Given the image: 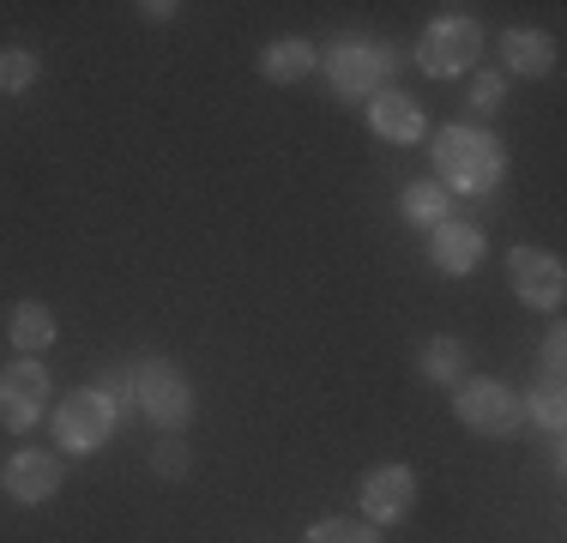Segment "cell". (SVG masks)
<instances>
[{"mask_svg":"<svg viewBox=\"0 0 567 543\" xmlns=\"http://www.w3.org/2000/svg\"><path fill=\"white\" fill-rule=\"evenodd\" d=\"M435 182L447 194H495L507 175V152L489 127H471V121H453V127H435Z\"/></svg>","mask_w":567,"mask_h":543,"instance_id":"6da1fadb","label":"cell"},{"mask_svg":"<svg viewBox=\"0 0 567 543\" xmlns=\"http://www.w3.org/2000/svg\"><path fill=\"white\" fill-rule=\"evenodd\" d=\"M103 392H110V399H133L164 434H182L187 423H194V411H199L194 380L175 369V362H164V357H145V362H133V369L110 375Z\"/></svg>","mask_w":567,"mask_h":543,"instance_id":"7a4b0ae2","label":"cell"},{"mask_svg":"<svg viewBox=\"0 0 567 543\" xmlns=\"http://www.w3.org/2000/svg\"><path fill=\"white\" fill-rule=\"evenodd\" d=\"M453 417L471 434H489V441H507V434L525 429V399L495 375H465L453 387Z\"/></svg>","mask_w":567,"mask_h":543,"instance_id":"3957f363","label":"cell"},{"mask_svg":"<svg viewBox=\"0 0 567 543\" xmlns=\"http://www.w3.org/2000/svg\"><path fill=\"white\" fill-rule=\"evenodd\" d=\"M320 66H327L332 91L350 103H369L374 91H393V49L374 43V37H344V43H332L320 54Z\"/></svg>","mask_w":567,"mask_h":543,"instance_id":"277c9868","label":"cell"},{"mask_svg":"<svg viewBox=\"0 0 567 543\" xmlns=\"http://www.w3.org/2000/svg\"><path fill=\"white\" fill-rule=\"evenodd\" d=\"M121 423V404L110 399L103 387H79L66 392V399L55 404V447L61 453H97V447H110V434Z\"/></svg>","mask_w":567,"mask_h":543,"instance_id":"5b68a950","label":"cell"},{"mask_svg":"<svg viewBox=\"0 0 567 543\" xmlns=\"http://www.w3.org/2000/svg\"><path fill=\"white\" fill-rule=\"evenodd\" d=\"M483 54V24L465 19V12H453V19H435L423 37H416V66H423L429 79H458L471 73V61Z\"/></svg>","mask_w":567,"mask_h":543,"instance_id":"8992f818","label":"cell"},{"mask_svg":"<svg viewBox=\"0 0 567 543\" xmlns=\"http://www.w3.org/2000/svg\"><path fill=\"white\" fill-rule=\"evenodd\" d=\"M49 417V369L43 357H12L0 369V429L31 434Z\"/></svg>","mask_w":567,"mask_h":543,"instance_id":"52a82bcc","label":"cell"},{"mask_svg":"<svg viewBox=\"0 0 567 543\" xmlns=\"http://www.w3.org/2000/svg\"><path fill=\"white\" fill-rule=\"evenodd\" d=\"M357 508H362V520H369L374 532L411 520V508H416V471L399 465V459L369 465V471H362V483H357Z\"/></svg>","mask_w":567,"mask_h":543,"instance_id":"ba28073f","label":"cell"},{"mask_svg":"<svg viewBox=\"0 0 567 543\" xmlns=\"http://www.w3.org/2000/svg\"><path fill=\"white\" fill-rule=\"evenodd\" d=\"M507 284H513V296H519L525 308H544V315H556L561 308V296H567V272L556 254H544V248H513L507 254Z\"/></svg>","mask_w":567,"mask_h":543,"instance_id":"9c48e42d","label":"cell"},{"mask_svg":"<svg viewBox=\"0 0 567 543\" xmlns=\"http://www.w3.org/2000/svg\"><path fill=\"white\" fill-rule=\"evenodd\" d=\"M483 254H489V242H483V224H471V217H447V224L429 229V266L441 278H471Z\"/></svg>","mask_w":567,"mask_h":543,"instance_id":"30bf717a","label":"cell"},{"mask_svg":"<svg viewBox=\"0 0 567 543\" xmlns=\"http://www.w3.org/2000/svg\"><path fill=\"white\" fill-rule=\"evenodd\" d=\"M369 133L386 145H423L429 140V115L411 91H374L369 98Z\"/></svg>","mask_w":567,"mask_h":543,"instance_id":"8fae6325","label":"cell"},{"mask_svg":"<svg viewBox=\"0 0 567 543\" xmlns=\"http://www.w3.org/2000/svg\"><path fill=\"white\" fill-rule=\"evenodd\" d=\"M0 483H7V495L19 501V508H43V501L61 495V459H55V453H37V447H24V453L7 459Z\"/></svg>","mask_w":567,"mask_h":543,"instance_id":"7c38bea8","label":"cell"},{"mask_svg":"<svg viewBox=\"0 0 567 543\" xmlns=\"http://www.w3.org/2000/svg\"><path fill=\"white\" fill-rule=\"evenodd\" d=\"M502 61L513 79H544V73H556V37L532 31V24H513V31H502Z\"/></svg>","mask_w":567,"mask_h":543,"instance_id":"4fadbf2b","label":"cell"},{"mask_svg":"<svg viewBox=\"0 0 567 543\" xmlns=\"http://www.w3.org/2000/svg\"><path fill=\"white\" fill-rule=\"evenodd\" d=\"M315 66H320V49L308 43V37H272V43L260 49V79L266 85H302Z\"/></svg>","mask_w":567,"mask_h":543,"instance_id":"5bb4252c","label":"cell"},{"mask_svg":"<svg viewBox=\"0 0 567 543\" xmlns=\"http://www.w3.org/2000/svg\"><path fill=\"white\" fill-rule=\"evenodd\" d=\"M61 338V320L49 315V303H19L7 320V345L19 350V357H43L49 345Z\"/></svg>","mask_w":567,"mask_h":543,"instance_id":"9a60e30c","label":"cell"},{"mask_svg":"<svg viewBox=\"0 0 567 543\" xmlns=\"http://www.w3.org/2000/svg\"><path fill=\"white\" fill-rule=\"evenodd\" d=\"M416 369H423V380H435V387H458V380L471 375V357L453 332H435L423 345V357H416Z\"/></svg>","mask_w":567,"mask_h":543,"instance_id":"2e32d148","label":"cell"},{"mask_svg":"<svg viewBox=\"0 0 567 543\" xmlns=\"http://www.w3.org/2000/svg\"><path fill=\"white\" fill-rule=\"evenodd\" d=\"M399 212H404V224H416V229H435V224H447L453 217V194L429 175V182H411L399 194Z\"/></svg>","mask_w":567,"mask_h":543,"instance_id":"e0dca14e","label":"cell"},{"mask_svg":"<svg viewBox=\"0 0 567 543\" xmlns=\"http://www.w3.org/2000/svg\"><path fill=\"white\" fill-rule=\"evenodd\" d=\"M43 79V61L31 49H0V98H24Z\"/></svg>","mask_w":567,"mask_h":543,"instance_id":"ac0fdd59","label":"cell"},{"mask_svg":"<svg viewBox=\"0 0 567 543\" xmlns=\"http://www.w3.org/2000/svg\"><path fill=\"white\" fill-rule=\"evenodd\" d=\"M302 543H381V532L369 520H315Z\"/></svg>","mask_w":567,"mask_h":543,"instance_id":"d6986e66","label":"cell"},{"mask_svg":"<svg viewBox=\"0 0 567 543\" xmlns=\"http://www.w3.org/2000/svg\"><path fill=\"white\" fill-rule=\"evenodd\" d=\"M525 417H537L549 434H561L567 423V404H561V380H544V392H532V404H525Z\"/></svg>","mask_w":567,"mask_h":543,"instance_id":"ffe728a7","label":"cell"},{"mask_svg":"<svg viewBox=\"0 0 567 543\" xmlns=\"http://www.w3.org/2000/svg\"><path fill=\"white\" fill-rule=\"evenodd\" d=\"M187 465H194V459H187V447L182 441H175V434H169V441H157V453H152V471H157V478H187Z\"/></svg>","mask_w":567,"mask_h":543,"instance_id":"44dd1931","label":"cell"},{"mask_svg":"<svg viewBox=\"0 0 567 543\" xmlns=\"http://www.w3.org/2000/svg\"><path fill=\"white\" fill-rule=\"evenodd\" d=\"M502 98H507V73H477L471 79V109H502Z\"/></svg>","mask_w":567,"mask_h":543,"instance_id":"7402d4cb","label":"cell"},{"mask_svg":"<svg viewBox=\"0 0 567 543\" xmlns=\"http://www.w3.org/2000/svg\"><path fill=\"white\" fill-rule=\"evenodd\" d=\"M561 350H567V332H561V326H549V338H544V375L549 380H561V369H567Z\"/></svg>","mask_w":567,"mask_h":543,"instance_id":"603a6c76","label":"cell"},{"mask_svg":"<svg viewBox=\"0 0 567 543\" xmlns=\"http://www.w3.org/2000/svg\"><path fill=\"white\" fill-rule=\"evenodd\" d=\"M175 12H182L175 0H140V19H145V24H169Z\"/></svg>","mask_w":567,"mask_h":543,"instance_id":"cb8c5ba5","label":"cell"}]
</instances>
